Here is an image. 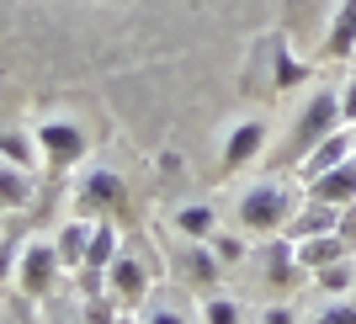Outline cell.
Returning <instances> with one entry per match:
<instances>
[{
	"mask_svg": "<svg viewBox=\"0 0 356 324\" xmlns=\"http://www.w3.org/2000/svg\"><path fill=\"white\" fill-rule=\"evenodd\" d=\"M309 197H319V202H330V207L356 202V160L335 165V170H325V176H314L309 181Z\"/></svg>",
	"mask_w": 356,
	"mask_h": 324,
	"instance_id": "6",
	"label": "cell"
},
{
	"mask_svg": "<svg viewBox=\"0 0 356 324\" xmlns=\"http://www.w3.org/2000/svg\"><path fill=\"white\" fill-rule=\"evenodd\" d=\"M86 324H112V303H106V298H90L86 303Z\"/></svg>",
	"mask_w": 356,
	"mask_h": 324,
	"instance_id": "22",
	"label": "cell"
},
{
	"mask_svg": "<svg viewBox=\"0 0 356 324\" xmlns=\"http://www.w3.org/2000/svg\"><path fill=\"white\" fill-rule=\"evenodd\" d=\"M6 271H11V250H0V277H6Z\"/></svg>",
	"mask_w": 356,
	"mask_h": 324,
	"instance_id": "27",
	"label": "cell"
},
{
	"mask_svg": "<svg viewBox=\"0 0 356 324\" xmlns=\"http://www.w3.org/2000/svg\"><path fill=\"white\" fill-rule=\"evenodd\" d=\"M341 229V207H330V202H319V197H309V207L303 213H293L287 218V239H314V234H335Z\"/></svg>",
	"mask_w": 356,
	"mask_h": 324,
	"instance_id": "4",
	"label": "cell"
},
{
	"mask_svg": "<svg viewBox=\"0 0 356 324\" xmlns=\"http://www.w3.org/2000/svg\"><path fill=\"white\" fill-rule=\"evenodd\" d=\"M112 261H118V234H112V229H96V234H90V250H86V266L90 271H106Z\"/></svg>",
	"mask_w": 356,
	"mask_h": 324,
	"instance_id": "14",
	"label": "cell"
},
{
	"mask_svg": "<svg viewBox=\"0 0 356 324\" xmlns=\"http://www.w3.org/2000/svg\"><path fill=\"white\" fill-rule=\"evenodd\" d=\"M149 324H181V314L176 309H154V314H149Z\"/></svg>",
	"mask_w": 356,
	"mask_h": 324,
	"instance_id": "25",
	"label": "cell"
},
{
	"mask_svg": "<svg viewBox=\"0 0 356 324\" xmlns=\"http://www.w3.org/2000/svg\"><path fill=\"white\" fill-rule=\"evenodd\" d=\"M293 250H298V266H314V271H319V266H330V261H341V255H346V239H341V229H335V234L298 239Z\"/></svg>",
	"mask_w": 356,
	"mask_h": 324,
	"instance_id": "9",
	"label": "cell"
},
{
	"mask_svg": "<svg viewBox=\"0 0 356 324\" xmlns=\"http://www.w3.org/2000/svg\"><path fill=\"white\" fill-rule=\"evenodd\" d=\"M181 234H186V239H213V223H218V218H213V207H181Z\"/></svg>",
	"mask_w": 356,
	"mask_h": 324,
	"instance_id": "15",
	"label": "cell"
},
{
	"mask_svg": "<svg viewBox=\"0 0 356 324\" xmlns=\"http://www.w3.org/2000/svg\"><path fill=\"white\" fill-rule=\"evenodd\" d=\"M314 324H356V303H330V309H319Z\"/></svg>",
	"mask_w": 356,
	"mask_h": 324,
	"instance_id": "19",
	"label": "cell"
},
{
	"mask_svg": "<svg viewBox=\"0 0 356 324\" xmlns=\"http://www.w3.org/2000/svg\"><path fill=\"white\" fill-rule=\"evenodd\" d=\"M0 154H11L16 165H27V160H32V149L22 144V138H16V133H0Z\"/></svg>",
	"mask_w": 356,
	"mask_h": 324,
	"instance_id": "20",
	"label": "cell"
},
{
	"mask_svg": "<svg viewBox=\"0 0 356 324\" xmlns=\"http://www.w3.org/2000/svg\"><path fill=\"white\" fill-rule=\"evenodd\" d=\"M208 319H213V324H239V314H234V303H229V298H213V303H208Z\"/></svg>",
	"mask_w": 356,
	"mask_h": 324,
	"instance_id": "21",
	"label": "cell"
},
{
	"mask_svg": "<svg viewBox=\"0 0 356 324\" xmlns=\"http://www.w3.org/2000/svg\"><path fill=\"white\" fill-rule=\"evenodd\" d=\"M341 112H346V122H356V80L341 90Z\"/></svg>",
	"mask_w": 356,
	"mask_h": 324,
	"instance_id": "24",
	"label": "cell"
},
{
	"mask_svg": "<svg viewBox=\"0 0 356 324\" xmlns=\"http://www.w3.org/2000/svg\"><path fill=\"white\" fill-rule=\"evenodd\" d=\"M122 181L112 176V170H90L86 181H80V207L86 213H96V207H122Z\"/></svg>",
	"mask_w": 356,
	"mask_h": 324,
	"instance_id": "8",
	"label": "cell"
},
{
	"mask_svg": "<svg viewBox=\"0 0 356 324\" xmlns=\"http://www.w3.org/2000/svg\"><path fill=\"white\" fill-rule=\"evenodd\" d=\"M59 266H64V261H59V250H54V245H27V250H22V287H27L32 298L48 293Z\"/></svg>",
	"mask_w": 356,
	"mask_h": 324,
	"instance_id": "5",
	"label": "cell"
},
{
	"mask_svg": "<svg viewBox=\"0 0 356 324\" xmlns=\"http://www.w3.org/2000/svg\"><path fill=\"white\" fill-rule=\"evenodd\" d=\"M287 218H293V186L287 181H261L239 197V223L250 234H277V229H287Z\"/></svg>",
	"mask_w": 356,
	"mask_h": 324,
	"instance_id": "1",
	"label": "cell"
},
{
	"mask_svg": "<svg viewBox=\"0 0 356 324\" xmlns=\"http://www.w3.org/2000/svg\"><path fill=\"white\" fill-rule=\"evenodd\" d=\"M351 282H356V271H351L346 261H330V266H319V287H330V293H346Z\"/></svg>",
	"mask_w": 356,
	"mask_h": 324,
	"instance_id": "17",
	"label": "cell"
},
{
	"mask_svg": "<svg viewBox=\"0 0 356 324\" xmlns=\"http://www.w3.org/2000/svg\"><path fill=\"white\" fill-rule=\"evenodd\" d=\"M346 160H356V133L351 128H335L330 138H319V144L303 154V176H325V170H335V165H346Z\"/></svg>",
	"mask_w": 356,
	"mask_h": 324,
	"instance_id": "3",
	"label": "cell"
},
{
	"mask_svg": "<svg viewBox=\"0 0 356 324\" xmlns=\"http://www.w3.org/2000/svg\"><path fill=\"white\" fill-rule=\"evenodd\" d=\"M335 128H346V112H341V90H319V96H309V106H303V118H298L293 138H298V160L309 154L319 138H330Z\"/></svg>",
	"mask_w": 356,
	"mask_h": 324,
	"instance_id": "2",
	"label": "cell"
},
{
	"mask_svg": "<svg viewBox=\"0 0 356 324\" xmlns=\"http://www.w3.org/2000/svg\"><path fill=\"white\" fill-rule=\"evenodd\" d=\"M325 54L330 59L356 54V0H346L341 11H335V27H330V38H325Z\"/></svg>",
	"mask_w": 356,
	"mask_h": 324,
	"instance_id": "11",
	"label": "cell"
},
{
	"mask_svg": "<svg viewBox=\"0 0 356 324\" xmlns=\"http://www.w3.org/2000/svg\"><path fill=\"white\" fill-rule=\"evenodd\" d=\"M106 282H112V293L118 298H144V271H138V261H128V255H118V261L106 266Z\"/></svg>",
	"mask_w": 356,
	"mask_h": 324,
	"instance_id": "12",
	"label": "cell"
},
{
	"mask_svg": "<svg viewBox=\"0 0 356 324\" xmlns=\"http://www.w3.org/2000/svg\"><path fill=\"white\" fill-rule=\"evenodd\" d=\"M54 250H59V261L64 266H86V250H90V223H64V234H59V245H54Z\"/></svg>",
	"mask_w": 356,
	"mask_h": 324,
	"instance_id": "13",
	"label": "cell"
},
{
	"mask_svg": "<svg viewBox=\"0 0 356 324\" xmlns=\"http://www.w3.org/2000/svg\"><path fill=\"white\" fill-rule=\"evenodd\" d=\"M261 138H266V128H261V122H239V128L229 133V144H223V165H229V170H239L250 154H261Z\"/></svg>",
	"mask_w": 356,
	"mask_h": 324,
	"instance_id": "10",
	"label": "cell"
},
{
	"mask_svg": "<svg viewBox=\"0 0 356 324\" xmlns=\"http://www.w3.org/2000/svg\"><path fill=\"white\" fill-rule=\"evenodd\" d=\"M266 324H293V314H287V309H271V314H266Z\"/></svg>",
	"mask_w": 356,
	"mask_h": 324,
	"instance_id": "26",
	"label": "cell"
},
{
	"mask_svg": "<svg viewBox=\"0 0 356 324\" xmlns=\"http://www.w3.org/2000/svg\"><path fill=\"white\" fill-rule=\"evenodd\" d=\"M38 149H43L48 160L70 165V160L86 154V138H80V128H70V122H43V128H38Z\"/></svg>",
	"mask_w": 356,
	"mask_h": 324,
	"instance_id": "7",
	"label": "cell"
},
{
	"mask_svg": "<svg viewBox=\"0 0 356 324\" xmlns=\"http://www.w3.org/2000/svg\"><path fill=\"white\" fill-rule=\"evenodd\" d=\"M186 266H192V277H197V282H213V277H218V261H213V250H192V255H186Z\"/></svg>",
	"mask_w": 356,
	"mask_h": 324,
	"instance_id": "18",
	"label": "cell"
},
{
	"mask_svg": "<svg viewBox=\"0 0 356 324\" xmlns=\"http://www.w3.org/2000/svg\"><path fill=\"white\" fill-rule=\"evenodd\" d=\"M0 197H6L11 207H22V202L32 197V186L22 181V170H11V165H0Z\"/></svg>",
	"mask_w": 356,
	"mask_h": 324,
	"instance_id": "16",
	"label": "cell"
},
{
	"mask_svg": "<svg viewBox=\"0 0 356 324\" xmlns=\"http://www.w3.org/2000/svg\"><path fill=\"white\" fill-rule=\"evenodd\" d=\"M341 239H346V245H356V202L341 207Z\"/></svg>",
	"mask_w": 356,
	"mask_h": 324,
	"instance_id": "23",
	"label": "cell"
}]
</instances>
